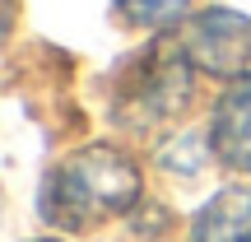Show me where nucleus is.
Listing matches in <instances>:
<instances>
[{
	"instance_id": "nucleus-1",
	"label": "nucleus",
	"mask_w": 251,
	"mask_h": 242,
	"mask_svg": "<svg viewBox=\"0 0 251 242\" xmlns=\"http://www.w3.org/2000/svg\"><path fill=\"white\" fill-rule=\"evenodd\" d=\"M130 196H135V172H130V163H126L121 154H112V149L79 154V159H70L65 172L56 177V205H65L61 210L65 224L121 210Z\"/></svg>"
},
{
	"instance_id": "nucleus-4",
	"label": "nucleus",
	"mask_w": 251,
	"mask_h": 242,
	"mask_svg": "<svg viewBox=\"0 0 251 242\" xmlns=\"http://www.w3.org/2000/svg\"><path fill=\"white\" fill-rule=\"evenodd\" d=\"M191 242H251V191L233 187L196 215Z\"/></svg>"
},
{
	"instance_id": "nucleus-2",
	"label": "nucleus",
	"mask_w": 251,
	"mask_h": 242,
	"mask_svg": "<svg viewBox=\"0 0 251 242\" xmlns=\"http://www.w3.org/2000/svg\"><path fill=\"white\" fill-rule=\"evenodd\" d=\"M191 56L200 65H209V70H219V75L247 70L251 65V24L242 14H224V9L205 14L191 28Z\"/></svg>"
},
{
	"instance_id": "nucleus-3",
	"label": "nucleus",
	"mask_w": 251,
	"mask_h": 242,
	"mask_svg": "<svg viewBox=\"0 0 251 242\" xmlns=\"http://www.w3.org/2000/svg\"><path fill=\"white\" fill-rule=\"evenodd\" d=\"M214 149L233 168L251 172V80L224 93V103L214 112Z\"/></svg>"
},
{
	"instance_id": "nucleus-5",
	"label": "nucleus",
	"mask_w": 251,
	"mask_h": 242,
	"mask_svg": "<svg viewBox=\"0 0 251 242\" xmlns=\"http://www.w3.org/2000/svg\"><path fill=\"white\" fill-rule=\"evenodd\" d=\"M121 9L135 24H172L186 9V0H121Z\"/></svg>"
}]
</instances>
